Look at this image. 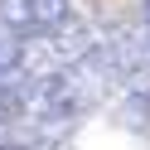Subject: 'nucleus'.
I'll use <instances>...</instances> for the list:
<instances>
[{"label": "nucleus", "instance_id": "nucleus-3", "mask_svg": "<svg viewBox=\"0 0 150 150\" xmlns=\"http://www.w3.org/2000/svg\"><path fill=\"white\" fill-rule=\"evenodd\" d=\"M10 63H15V44H5V39H0V68H10Z\"/></svg>", "mask_w": 150, "mask_h": 150}, {"label": "nucleus", "instance_id": "nucleus-1", "mask_svg": "<svg viewBox=\"0 0 150 150\" xmlns=\"http://www.w3.org/2000/svg\"><path fill=\"white\" fill-rule=\"evenodd\" d=\"M0 10L10 15L15 24H29V20H34V0H5V5H0Z\"/></svg>", "mask_w": 150, "mask_h": 150}, {"label": "nucleus", "instance_id": "nucleus-2", "mask_svg": "<svg viewBox=\"0 0 150 150\" xmlns=\"http://www.w3.org/2000/svg\"><path fill=\"white\" fill-rule=\"evenodd\" d=\"M63 15V0H34V20H58Z\"/></svg>", "mask_w": 150, "mask_h": 150}]
</instances>
